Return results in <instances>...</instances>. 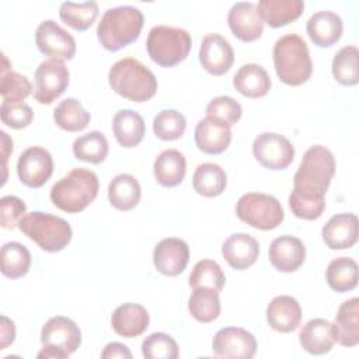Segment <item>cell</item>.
<instances>
[{
  "label": "cell",
  "instance_id": "6da1fadb",
  "mask_svg": "<svg viewBox=\"0 0 359 359\" xmlns=\"http://www.w3.org/2000/svg\"><path fill=\"white\" fill-rule=\"evenodd\" d=\"M334 174V154L325 146H311L303 154L302 163L293 177V191L290 194L323 201L325 199V192Z\"/></svg>",
  "mask_w": 359,
  "mask_h": 359
},
{
  "label": "cell",
  "instance_id": "7a4b0ae2",
  "mask_svg": "<svg viewBox=\"0 0 359 359\" xmlns=\"http://www.w3.org/2000/svg\"><path fill=\"white\" fill-rule=\"evenodd\" d=\"M143 24L144 17L137 7L118 6L102 14L97 27V36L107 50L116 52L139 38Z\"/></svg>",
  "mask_w": 359,
  "mask_h": 359
},
{
  "label": "cell",
  "instance_id": "3957f363",
  "mask_svg": "<svg viewBox=\"0 0 359 359\" xmlns=\"http://www.w3.org/2000/svg\"><path fill=\"white\" fill-rule=\"evenodd\" d=\"M108 83L116 94L133 102L149 101L158 86L153 72L135 57L115 62L109 69Z\"/></svg>",
  "mask_w": 359,
  "mask_h": 359
},
{
  "label": "cell",
  "instance_id": "277c9868",
  "mask_svg": "<svg viewBox=\"0 0 359 359\" xmlns=\"http://www.w3.org/2000/svg\"><path fill=\"white\" fill-rule=\"evenodd\" d=\"M100 182L95 172L88 168H73L50 188L52 203L63 212L79 213L84 210L98 194Z\"/></svg>",
  "mask_w": 359,
  "mask_h": 359
},
{
  "label": "cell",
  "instance_id": "5b68a950",
  "mask_svg": "<svg viewBox=\"0 0 359 359\" xmlns=\"http://www.w3.org/2000/svg\"><path fill=\"white\" fill-rule=\"evenodd\" d=\"M273 66L279 80L287 86L306 83L313 73L310 52L302 36L286 34L273 45Z\"/></svg>",
  "mask_w": 359,
  "mask_h": 359
},
{
  "label": "cell",
  "instance_id": "8992f818",
  "mask_svg": "<svg viewBox=\"0 0 359 359\" xmlns=\"http://www.w3.org/2000/svg\"><path fill=\"white\" fill-rule=\"evenodd\" d=\"M18 229L39 248L48 252L62 251L67 247L73 236L72 227L65 219L39 210L24 215L18 223Z\"/></svg>",
  "mask_w": 359,
  "mask_h": 359
},
{
  "label": "cell",
  "instance_id": "52a82bcc",
  "mask_svg": "<svg viewBox=\"0 0 359 359\" xmlns=\"http://www.w3.org/2000/svg\"><path fill=\"white\" fill-rule=\"evenodd\" d=\"M191 48V35L184 28L156 25L147 34V53L150 59L161 67H172L185 60Z\"/></svg>",
  "mask_w": 359,
  "mask_h": 359
},
{
  "label": "cell",
  "instance_id": "ba28073f",
  "mask_svg": "<svg viewBox=\"0 0 359 359\" xmlns=\"http://www.w3.org/2000/svg\"><path fill=\"white\" fill-rule=\"evenodd\" d=\"M42 351L38 359H65L74 353L81 344L79 325L69 317L49 318L41 331Z\"/></svg>",
  "mask_w": 359,
  "mask_h": 359
},
{
  "label": "cell",
  "instance_id": "9c48e42d",
  "mask_svg": "<svg viewBox=\"0 0 359 359\" xmlns=\"http://www.w3.org/2000/svg\"><path fill=\"white\" fill-rule=\"evenodd\" d=\"M237 217L258 230H273L285 219L280 202L268 194L248 192L236 203Z\"/></svg>",
  "mask_w": 359,
  "mask_h": 359
},
{
  "label": "cell",
  "instance_id": "30bf717a",
  "mask_svg": "<svg viewBox=\"0 0 359 359\" xmlns=\"http://www.w3.org/2000/svg\"><path fill=\"white\" fill-rule=\"evenodd\" d=\"M252 154L265 168L285 170L294 158V146L283 135L264 132L254 139Z\"/></svg>",
  "mask_w": 359,
  "mask_h": 359
},
{
  "label": "cell",
  "instance_id": "8fae6325",
  "mask_svg": "<svg viewBox=\"0 0 359 359\" xmlns=\"http://www.w3.org/2000/svg\"><path fill=\"white\" fill-rule=\"evenodd\" d=\"M69 86V69L63 60L46 59L35 70L34 98L49 105L60 97Z\"/></svg>",
  "mask_w": 359,
  "mask_h": 359
},
{
  "label": "cell",
  "instance_id": "7c38bea8",
  "mask_svg": "<svg viewBox=\"0 0 359 359\" xmlns=\"http://www.w3.org/2000/svg\"><path fill=\"white\" fill-rule=\"evenodd\" d=\"M35 43L41 53L50 56V59L70 60L76 53V41L66 29L56 21H42L35 32Z\"/></svg>",
  "mask_w": 359,
  "mask_h": 359
},
{
  "label": "cell",
  "instance_id": "4fadbf2b",
  "mask_svg": "<svg viewBox=\"0 0 359 359\" xmlns=\"http://www.w3.org/2000/svg\"><path fill=\"white\" fill-rule=\"evenodd\" d=\"M53 172V160L50 153L39 146L25 149L17 161V175L20 181L29 188H41Z\"/></svg>",
  "mask_w": 359,
  "mask_h": 359
},
{
  "label": "cell",
  "instance_id": "5bb4252c",
  "mask_svg": "<svg viewBox=\"0 0 359 359\" xmlns=\"http://www.w3.org/2000/svg\"><path fill=\"white\" fill-rule=\"evenodd\" d=\"M212 351L219 358L250 359L257 352L255 337L240 327L220 328L212 339Z\"/></svg>",
  "mask_w": 359,
  "mask_h": 359
},
{
  "label": "cell",
  "instance_id": "9a60e30c",
  "mask_svg": "<svg viewBox=\"0 0 359 359\" xmlns=\"http://www.w3.org/2000/svg\"><path fill=\"white\" fill-rule=\"evenodd\" d=\"M199 62L213 76L227 73L234 62V52L230 42L219 34L205 35L199 46Z\"/></svg>",
  "mask_w": 359,
  "mask_h": 359
},
{
  "label": "cell",
  "instance_id": "2e32d148",
  "mask_svg": "<svg viewBox=\"0 0 359 359\" xmlns=\"http://www.w3.org/2000/svg\"><path fill=\"white\" fill-rule=\"evenodd\" d=\"M229 28L233 35L243 42L257 41L264 31V20L251 1H238L231 6L227 14Z\"/></svg>",
  "mask_w": 359,
  "mask_h": 359
},
{
  "label": "cell",
  "instance_id": "e0dca14e",
  "mask_svg": "<svg viewBox=\"0 0 359 359\" xmlns=\"http://www.w3.org/2000/svg\"><path fill=\"white\" fill-rule=\"evenodd\" d=\"M189 261L188 244L175 237L163 238L153 251V264L156 269L165 276H177L184 272Z\"/></svg>",
  "mask_w": 359,
  "mask_h": 359
},
{
  "label": "cell",
  "instance_id": "ac0fdd59",
  "mask_svg": "<svg viewBox=\"0 0 359 359\" xmlns=\"http://www.w3.org/2000/svg\"><path fill=\"white\" fill-rule=\"evenodd\" d=\"M268 257L276 271L294 272L304 262L306 247L303 241L294 236H280L271 243Z\"/></svg>",
  "mask_w": 359,
  "mask_h": 359
},
{
  "label": "cell",
  "instance_id": "d6986e66",
  "mask_svg": "<svg viewBox=\"0 0 359 359\" xmlns=\"http://www.w3.org/2000/svg\"><path fill=\"white\" fill-rule=\"evenodd\" d=\"M321 236L331 250L351 248L358 241V217L353 213L334 215L324 224Z\"/></svg>",
  "mask_w": 359,
  "mask_h": 359
},
{
  "label": "cell",
  "instance_id": "ffe728a7",
  "mask_svg": "<svg viewBox=\"0 0 359 359\" xmlns=\"http://www.w3.org/2000/svg\"><path fill=\"white\" fill-rule=\"evenodd\" d=\"M306 31L314 45L320 48L332 46L342 36V18L337 13L330 10L317 11L309 18L306 24Z\"/></svg>",
  "mask_w": 359,
  "mask_h": 359
},
{
  "label": "cell",
  "instance_id": "44dd1931",
  "mask_svg": "<svg viewBox=\"0 0 359 359\" xmlns=\"http://www.w3.org/2000/svg\"><path fill=\"white\" fill-rule=\"evenodd\" d=\"M150 323L149 311L137 303H123L118 306L111 316L112 330L125 338L142 335Z\"/></svg>",
  "mask_w": 359,
  "mask_h": 359
},
{
  "label": "cell",
  "instance_id": "7402d4cb",
  "mask_svg": "<svg viewBox=\"0 0 359 359\" xmlns=\"http://www.w3.org/2000/svg\"><path fill=\"white\" fill-rule=\"evenodd\" d=\"M222 255L233 269L244 271L255 264L259 255V244L250 234L236 233L223 243Z\"/></svg>",
  "mask_w": 359,
  "mask_h": 359
},
{
  "label": "cell",
  "instance_id": "603a6c76",
  "mask_svg": "<svg viewBox=\"0 0 359 359\" xmlns=\"http://www.w3.org/2000/svg\"><path fill=\"white\" fill-rule=\"evenodd\" d=\"M266 321L278 332H292L302 321V309L299 302L287 294L276 296L266 307Z\"/></svg>",
  "mask_w": 359,
  "mask_h": 359
},
{
  "label": "cell",
  "instance_id": "cb8c5ba5",
  "mask_svg": "<svg viewBox=\"0 0 359 359\" xmlns=\"http://www.w3.org/2000/svg\"><path fill=\"white\" fill-rule=\"evenodd\" d=\"M335 342L342 346H356L359 344V299L345 300L332 323Z\"/></svg>",
  "mask_w": 359,
  "mask_h": 359
},
{
  "label": "cell",
  "instance_id": "d4e9b609",
  "mask_svg": "<svg viewBox=\"0 0 359 359\" xmlns=\"http://www.w3.org/2000/svg\"><path fill=\"white\" fill-rule=\"evenodd\" d=\"M231 142V130L229 126L205 118L201 119L195 126V143L198 149L206 154L223 153Z\"/></svg>",
  "mask_w": 359,
  "mask_h": 359
},
{
  "label": "cell",
  "instance_id": "484cf974",
  "mask_svg": "<svg viewBox=\"0 0 359 359\" xmlns=\"http://www.w3.org/2000/svg\"><path fill=\"white\" fill-rule=\"evenodd\" d=\"M299 341L302 348L311 355L328 353L335 344L332 323L324 318L307 321L299 332Z\"/></svg>",
  "mask_w": 359,
  "mask_h": 359
},
{
  "label": "cell",
  "instance_id": "4316f807",
  "mask_svg": "<svg viewBox=\"0 0 359 359\" xmlns=\"http://www.w3.org/2000/svg\"><path fill=\"white\" fill-rule=\"evenodd\" d=\"M234 88L248 98H261L271 90V77L257 63L243 65L233 77Z\"/></svg>",
  "mask_w": 359,
  "mask_h": 359
},
{
  "label": "cell",
  "instance_id": "83f0119b",
  "mask_svg": "<svg viewBox=\"0 0 359 359\" xmlns=\"http://www.w3.org/2000/svg\"><path fill=\"white\" fill-rule=\"evenodd\" d=\"M112 132L122 147H136L143 140L146 132L144 119L136 111L121 109L114 115Z\"/></svg>",
  "mask_w": 359,
  "mask_h": 359
},
{
  "label": "cell",
  "instance_id": "f1b7e54d",
  "mask_svg": "<svg viewBox=\"0 0 359 359\" xmlns=\"http://www.w3.org/2000/svg\"><path fill=\"white\" fill-rule=\"evenodd\" d=\"M153 171L160 185L167 188L177 187L182 182L187 172L185 156L177 149L164 150L156 157Z\"/></svg>",
  "mask_w": 359,
  "mask_h": 359
},
{
  "label": "cell",
  "instance_id": "f546056e",
  "mask_svg": "<svg viewBox=\"0 0 359 359\" xmlns=\"http://www.w3.org/2000/svg\"><path fill=\"white\" fill-rule=\"evenodd\" d=\"M257 8L271 28H280L297 20L304 8L302 0H261Z\"/></svg>",
  "mask_w": 359,
  "mask_h": 359
},
{
  "label": "cell",
  "instance_id": "4dcf8cb0",
  "mask_svg": "<svg viewBox=\"0 0 359 359\" xmlns=\"http://www.w3.org/2000/svg\"><path fill=\"white\" fill-rule=\"evenodd\" d=\"M142 189L137 180L130 174H118L108 185L109 203L122 212L130 210L140 202Z\"/></svg>",
  "mask_w": 359,
  "mask_h": 359
},
{
  "label": "cell",
  "instance_id": "1f68e13d",
  "mask_svg": "<svg viewBox=\"0 0 359 359\" xmlns=\"http://www.w3.org/2000/svg\"><path fill=\"white\" fill-rule=\"evenodd\" d=\"M227 185V175L224 170L215 163L199 164L192 177L194 189L206 198L219 196Z\"/></svg>",
  "mask_w": 359,
  "mask_h": 359
},
{
  "label": "cell",
  "instance_id": "d6a6232c",
  "mask_svg": "<svg viewBox=\"0 0 359 359\" xmlns=\"http://www.w3.org/2000/svg\"><path fill=\"white\" fill-rule=\"evenodd\" d=\"M188 310L199 323L215 321L220 316L219 292L208 286L194 287L188 300Z\"/></svg>",
  "mask_w": 359,
  "mask_h": 359
},
{
  "label": "cell",
  "instance_id": "836d02e7",
  "mask_svg": "<svg viewBox=\"0 0 359 359\" xmlns=\"http://www.w3.org/2000/svg\"><path fill=\"white\" fill-rule=\"evenodd\" d=\"M325 279L328 286L338 292L345 293L358 285V264L349 257H338L332 259L325 269Z\"/></svg>",
  "mask_w": 359,
  "mask_h": 359
},
{
  "label": "cell",
  "instance_id": "e575fe53",
  "mask_svg": "<svg viewBox=\"0 0 359 359\" xmlns=\"http://www.w3.org/2000/svg\"><path fill=\"white\" fill-rule=\"evenodd\" d=\"M1 273L10 279H18L28 273L31 266V254L28 248L18 241L3 244L0 251Z\"/></svg>",
  "mask_w": 359,
  "mask_h": 359
},
{
  "label": "cell",
  "instance_id": "d590c367",
  "mask_svg": "<svg viewBox=\"0 0 359 359\" xmlns=\"http://www.w3.org/2000/svg\"><path fill=\"white\" fill-rule=\"evenodd\" d=\"M53 119L56 125L66 132H80L87 128L91 116L79 100L66 98L60 101L55 108Z\"/></svg>",
  "mask_w": 359,
  "mask_h": 359
},
{
  "label": "cell",
  "instance_id": "8d00e7d4",
  "mask_svg": "<svg viewBox=\"0 0 359 359\" xmlns=\"http://www.w3.org/2000/svg\"><path fill=\"white\" fill-rule=\"evenodd\" d=\"M359 50L355 45L341 48L331 65L334 79L342 86H355L359 81Z\"/></svg>",
  "mask_w": 359,
  "mask_h": 359
},
{
  "label": "cell",
  "instance_id": "74e56055",
  "mask_svg": "<svg viewBox=\"0 0 359 359\" xmlns=\"http://www.w3.org/2000/svg\"><path fill=\"white\" fill-rule=\"evenodd\" d=\"M108 149L107 137L98 130H91L81 135L73 142L74 157L91 164L102 163L108 154Z\"/></svg>",
  "mask_w": 359,
  "mask_h": 359
},
{
  "label": "cell",
  "instance_id": "f35d334b",
  "mask_svg": "<svg viewBox=\"0 0 359 359\" xmlns=\"http://www.w3.org/2000/svg\"><path fill=\"white\" fill-rule=\"evenodd\" d=\"M59 17L70 28L76 31H86L98 17V4L95 1H65L60 4Z\"/></svg>",
  "mask_w": 359,
  "mask_h": 359
},
{
  "label": "cell",
  "instance_id": "ab89813d",
  "mask_svg": "<svg viewBox=\"0 0 359 359\" xmlns=\"http://www.w3.org/2000/svg\"><path fill=\"white\" fill-rule=\"evenodd\" d=\"M224 272L222 271L220 265L213 259L198 261L189 275V286L192 289L199 286H208L220 292L224 286Z\"/></svg>",
  "mask_w": 359,
  "mask_h": 359
},
{
  "label": "cell",
  "instance_id": "60d3db41",
  "mask_svg": "<svg viewBox=\"0 0 359 359\" xmlns=\"http://www.w3.org/2000/svg\"><path fill=\"white\" fill-rule=\"evenodd\" d=\"M187 128L185 116L175 109H163L153 119V132L161 140L180 139Z\"/></svg>",
  "mask_w": 359,
  "mask_h": 359
},
{
  "label": "cell",
  "instance_id": "b9f144b4",
  "mask_svg": "<svg viewBox=\"0 0 359 359\" xmlns=\"http://www.w3.org/2000/svg\"><path fill=\"white\" fill-rule=\"evenodd\" d=\"M142 353L146 359H177L180 355L175 339L164 332H153L142 342Z\"/></svg>",
  "mask_w": 359,
  "mask_h": 359
},
{
  "label": "cell",
  "instance_id": "7bdbcfd3",
  "mask_svg": "<svg viewBox=\"0 0 359 359\" xmlns=\"http://www.w3.org/2000/svg\"><path fill=\"white\" fill-rule=\"evenodd\" d=\"M32 91L29 80L17 72L8 70L1 73L0 94L3 102H22Z\"/></svg>",
  "mask_w": 359,
  "mask_h": 359
},
{
  "label": "cell",
  "instance_id": "ee69618b",
  "mask_svg": "<svg viewBox=\"0 0 359 359\" xmlns=\"http://www.w3.org/2000/svg\"><path fill=\"white\" fill-rule=\"evenodd\" d=\"M241 105L229 95L215 97L206 107V116L231 128L241 118Z\"/></svg>",
  "mask_w": 359,
  "mask_h": 359
},
{
  "label": "cell",
  "instance_id": "f6af8a7d",
  "mask_svg": "<svg viewBox=\"0 0 359 359\" xmlns=\"http://www.w3.org/2000/svg\"><path fill=\"white\" fill-rule=\"evenodd\" d=\"M0 116L8 128L22 129L32 122L34 111L25 102H1Z\"/></svg>",
  "mask_w": 359,
  "mask_h": 359
},
{
  "label": "cell",
  "instance_id": "bcb514c9",
  "mask_svg": "<svg viewBox=\"0 0 359 359\" xmlns=\"http://www.w3.org/2000/svg\"><path fill=\"white\" fill-rule=\"evenodd\" d=\"M289 208L292 213L304 220H316L318 219L324 209H325V199L317 201V199H309V198H302L296 196L293 194L289 195Z\"/></svg>",
  "mask_w": 359,
  "mask_h": 359
},
{
  "label": "cell",
  "instance_id": "7dc6e473",
  "mask_svg": "<svg viewBox=\"0 0 359 359\" xmlns=\"http://www.w3.org/2000/svg\"><path fill=\"white\" fill-rule=\"evenodd\" d=\"M1 206V217L0 224L4 229H14L18 226L20 220L24 217V213L27 212V205L22 199L14 195H6L0 201Z\"/></svg>",
  "mask_w": 359,
  "mask_h": 359
},
{
  "label": "cell",
  "instance_id": "c3c4849f",
  "mask_svg": "<svg viewBox=\"0 0 359 359\" xmlns=\"http://www.w3.org/2000/svg\"><path fill=\"white\" fill-rule=\"evenodd\" d=\"M15 339V325L14 321L7 318L6 316H1V324H0V349H6L8 345H11Z\"/></svg>",
  "mask_w": 359,
  "mask_h": 359
},
{
  "label": "cell",
  "instance_id": "681fc988",
  "mask_svg": "<svg viewBox=\"0 0 359 359\" xmlns=\"http://www.w3.org/2000/svg\"><path fill=\"white\" fill-rule=\"evenodd\" d=\"M101 358L104 359H112V358H132V352L129 348L121 342H109L105 345V348L101 352Z\"/></svg>",
  "mask_w": 359,
  "mask_h": 359
},
{
  "label": "cell",
  "instance_id": "f907efd6",
  "mask_svg": "<svg viewBox=\"0 0 359 359\" xmlns=\"http://www.w3.org/2000/svg\"><path fill=\"white\" fill-rule=\"evenodd\" d=\"M0 136H1V157H3V170H4L3 184H4L7 178V158H8V154L13 151V140L8 137V135L4 130L0 132Z\"/></svg>",
  "mask_w": 359,
  "mask_h": 359
}]
</instances>
